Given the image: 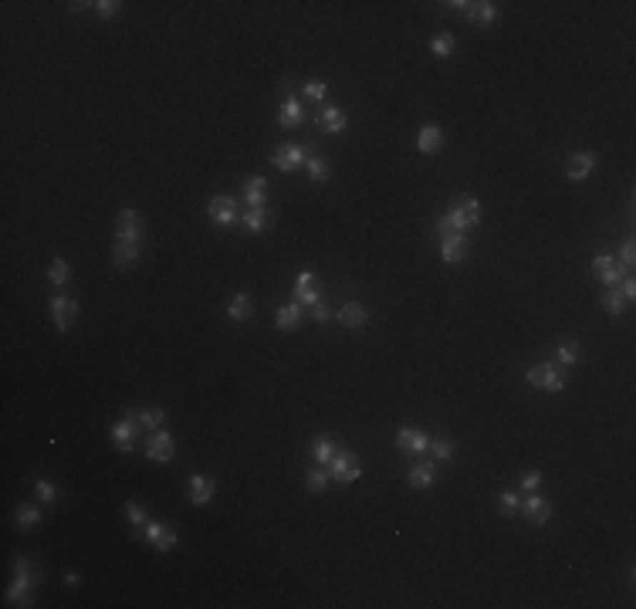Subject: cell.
<instances>
[{"label": "cell", "mask_w": 636, "mask_h": 609, "mask_svg": "<svg viewBox=\"0 0 636 609\" xmlns=\"http://www.w3.org/2000/svg\"><path fill=\"white\" fill-rule=\"evenodd\" d=\"M14 585L11 593H7V603L11 606H31V585L38 583V575L31 572V562L27 558H17V565H14Z\"/></svg>", "instance_id": "obj_1"}, {"label": "cell", "mask_w": 636, "mask_h": 609, "mask_svg": "<svg viewBox=\"0 0 636 609\" xmlns=\"http://www.w3.org/2000/svg\"><path fill=\"white\" fill-rule=\"evenodd\" d=\"M328 470H318V467H312L308 470V478H305V484H308V491L312 494H325V488H328Z\"/></svg>", "instance_id": "obj_36"}, {"label": "cell", "mask_w": 636, "mask_h": 609, "mask_svg": "<svg viewBox=\"0 0 636 609\" xmlns=\"http://www.w3.org/2000/svg\"><path fill=\"white\" fill-rule=\"evenodd\" d=\"M592 271H596V278L602 281L606 288H612V285H620L626 278V268L620 264V261L612 258V254H599L596 261H592Z\"/></svg>", "instance_id": "obj_7"}, {"label": "cell", "mask_w": 636, "mask_h": 609, "mask_svg": "<svg viewBox=\"0 0 636 609\" xmlns=\"http://www.w3.org/2000/svg\"><path fill=\"white\" fill-rule=\"evenodd\" d=\"M542 488V470H528V474H521V491L532 494Z\"/></svg>", "instance_id": "obj_43"}, {"label": "cell", "mask_w": 636, "mask_h": 609, "mask_svg": "<svg viewBox=\"0 0 636 609\" xmlns=\"http://www.w3.org/2000/svg\"><path fill=\"white\" fill-rule=\"evenodd\" d=\"M38 498H41V501H48V505H51L54 498H58V491H54V484H48V480H38Z\"/></svg>", "instance_id": "obj_46"}, {"label": "cell", "mask_w": 636, "mask_h": 609, "mask_svg": "<svg viewBox=\"0 0 636 609\" xmlns=\"http://www.w3.org/2000/svg\"><path fill=\"white\" fill-rule=\"evenodd\" d=\"M338 322L345 325V328H363V325L369 322V311H365V305H359V301H345V305L338 308Z\"/></svg>", "instance_id": "obj_20"}, {"label": "cell", "mask_w": 636, "mask_h": 609, "mask_svg": "<svg viewBox=\"0 0 636 609\" xmlns=\"http://www.w3.org/2000/svg\"><path fill=\"white\" fill-rule=\"evenodd\" d=\"M620 295H623L626 301L636 298V281H633V278H623V288H620Z\"/></svg>", "instance_id": "obj_48"}, {"label": "cell", "mask_w": 636, "mask_h": 609, "mask_svg": "<svg viewBox=\"0 0 636 609\" xmlns=\"http://www.w3.org/2000/svg\"><path fill=\"white\" fill-rule=\"evenodd\" d=\"M48 305H51L54 328H58V332H68V325L75 322V315H79V301L68 298V295H54Z\"/></svg>", "instance_id": "obj_8"}, {"label": "cell", "mask_w": 636, "mask_h": 609, "mask_svg": "<svg viewBox=\"0 0 636 609\" xmlns=\"http://www.w3.org/2000/svg\"><path fill=\"white\" fill-rule=\"evenodd\" d=\"M427 451L433 454V460H450V457H454V443L447 441V437H430Z\"/></svg>", "instance_id": "obj_34"}, {"label": "cell", "mask_w": 636, "mask_h": 609, "mask_svg": "<svg viewBox=\"0 0 636 609\" xmlns=\"http://www.w3.org/2000/svg\"><path fill=\"white\" fill-rule=\"evenodd\" d=\"M447 221H450V227L454 231H468V227H474V223H480V203L478 200H460V203H454V207L443 213Z\"/></svg>", "instance_id": "obj_5"}, {"label": "cell", "mask_w": 636, "mask_h": 609, "mask_svg": "<svg viewBox=\"0 0 636 609\" xmlns=\"http://www.w3.org/2000/svg\"><path fill=\"white\" fill-rule=\"evenodd\" d=\"M305 166H308V176H312L315 183H325L328 176H332V169H328V163H325L322 156H308V163H305Z\"/></svg>", "instance_id": "obj_35"}, {"label": "cell", "mask_w": 636, "mask_h": 609, "mask_svg": "<svg viewBox=\"0 0 636 609\" xmlns=\"http://www.w3.org/2000/svg\"><path fill=\"white\" fill-rule=\"evenodd\" d=\"M349 126V116L338 109V105H325L322 112H318V129L328 132V136H335V132H342Z\"/></svg>", "instance_id": "obj_18"}, {"label": "cell", "mask_w": 636, "mask_h": 609, "mask_svg": "<svg viewBox=\"0 0 636 609\" xmlns=\"http://www.w3.org/2000/svg\"><path fill=\"white\" fill-rule=\"evenodd\" d=\"M68 278H71V268H68V261H65V258H54L51 264H48V281H51L54 288H65Z\"/></svg>", "instance_id": "obj_31"}, {"label": "cell", "mask_w": 636, "mask_h": 609, "mask_svg": "<svg viewBox=\"0 0 636 609\" xmlns=\"http://www.w3.org/2000/svg\"><path fill=\"white\" fill-rule=\"evenodd\" d=\"M213 480L210 478H203V474H193L190 478V484H186V494H190V505H196V508H203V505H210L213 501Z\"/></svg>", "instance_id": "obj_17"}, {"label": "cell", "mask_w": 636, "mask_h": 609, "mask_svg": "<svg viewBox=\"0 0 636 609\" xmlns=\"http://www.w3.org/2000/svg\"><path fill=\"white\" fill-rule=\"evenodd\" d=\"M498 508H501V515H518L521 494H518V491H501V498H498Z\"/></svg>", "instance_id": "obj_39"}, {"label": "cell", "mask_w": 636, "mask_h": 609, "mask_svg": "<svg viewBox=\"0 0 636 609\" xmlns=\"http://www.w3.org/2000/svg\"><path fill=\"white\" fill-rule=\"evenodd\" d=\"M163 420H166V413H163L159 406H143V410L136 413V423H143V427L149 430V433L163 427Z\"/></svg>", "instance_id": "obj_30"}, {"label": "cell", "mask_w": 636, "mask_h": 609, "mask_svg": "<svg viewBox=\"0 0 636 609\" xmlns=\"http://www.w3.org/2000/svg\"><path fill=\"white\" fill-rule=\"evenodd\" d=\"M396 443H400L403 451H410V454H427L430 437H427V430H420V427H400Z\"/></svg>", "instance_id": "obj_16"}, {"label": "cell", "mask_w": 636, "mask_h": 609, "mask_svg": "<svg viewBox=\"0 0 636 609\" xmlns=\"http://www.w3.org/2000/svg\"><path fill=\"white\" fill-rule=\"evenodd\" d=\"M139 538L143 542H149L156 552H173L176 548V542H180V535L173 532L169 525H163V521H146V528L139 532Z\"/></svg>", "instance_id": "obj_4"}, {"label": "cell", "mask_w": 636, "mask_h": 609, "mask_svg": "<svg viewBox=\"0 0 636 609\" xmlns=\"http://www.w3.org/2000/svg\"><path fill=\"white\" fill-rule=\"evenodd\" d=\"M38 521H41V511L34 505H17V511H14V525H17L21 532L38 528Z\"/></svg>", "instance_id": "obj_28"}, {"label": "cell", "mask_w": 636, "mask_h": 609, "mask_svg": "<svg viewBox=\"0 0 636 609\" xmlns=\"http://www.w3.org/2000/svg\"><path fill=\"white\" fill-rule=\"evenodd\" d=\"M325 467H328V478L338 480V484H352V480L363 478V464H359V457L352 451H335V457Z\"/></svg>", "instance_id": "obj_2"}, {"label": "cell", "mask_w": 636, "mask_h": 609, "mask_svg": "<svg viewBox=\"0 0 636 609\" xmlns=\"http://www.w3.org/2000/svg\"><path fill=\"white\" fill-rule=\"evenodd\" d=\"M136 258H139V244H116V251H112L116 268H129V264H136Z\"/></svg>", "instance_id": "obj_33"}, {"label": "cell", "mask_w": 636, "mask_h": 609, "mask_svg": "<svg viewBox=\"0 0 636 609\" xmlns=\"http://www.w3.org/2000/svg\"><path fill=\"white\" fill-rule=\"evenodd\" d=\"M305 122V109H301L298 99H285L281 109H278V126H285V129H295Z\"/></svg>", "instance_id": "obj_21"}, {"label": "cell", "mask_w": 636, "mask_h": 609, "mask_svg": "<svg viewBox=\"0 0 636 609\" xmlns=\"http://www.w3.org/2000/svg\"><path fill=\"white\" fill-rule=\"evenodd\" d=\"M325 91H328V85H325V81H318V78L305 81V99H312V102H322Z\"/></svg>", "instance_id": "obj_42"}, {"label": "cell", "mask_w": 636, "mask_h": 609, "mask_svg": "<svg viewBox=\"0 0 636 609\" xmlns=\"http://www.w3.org/2000/svg\"><path fill=\"white\" fill-rule=\"evenodd\" d=\"M295 301L298 305H318L322 301V285L312 271H301L298 281H295Z\"/></svg>", "instance_id": "obj_13"}, {"label": "cell", "mask_w": 636, "mask_h": 609, "mask_svg": "<svg viewBox=\"0 0 636 609\" xmlns=\"http://www.w3.org/2000/svg\"><path fill=\"white\" fill-rule=\"evenodd\" d=\"M518 511L525 515V521H532V525H548V518H552V505H548L542 494H535V491L521 501Z\"/></svg>", "instance_id": "obj_12"}, {"label": "cell", "mask_w": 636, "mask_h": 609, "mask_svg": "<svg viewBox=\"0 0 636 609\" xmlns=\"http://www.w3.org/2000/svg\"><path fill=\"white\" fill-rule=\"evenodd\" d=\"M139 233H143L139 213H136V210H122V213H118V223H116V241L118 244H139Z\"/></svg>", "instance_id": "obj_14"}, {"label": "cell", "mask_w": 636, "mask_h": 609, "mask_svg": "<svg viewBox=\"0 0 636 609\" xmlns=\"http://www.w3.org/2000/svg\"><path fill=\"white\" fill-rule=\"evenodd\" d=\"M126 518H129V525H136V528H146V511H143V505H136V501H129L126 505Z\"/></svg>", "instance_id": "obj_41"}, {"label": "cell", "mask_w": 636, "mask_h": 609, "mask_svg": "<svg viewBox=\"0 0 636 609\" xmlns=\"http://www.w3.org/2000/svg\"><path fill=\"white\" fill-rule=\"evenodd\" d=\"M464 17H468L470 24H478V27H491L494 17H498V7H494L491 0H480V4H470Z\"/></svg>", "instance_id": "obj_22"}, {"label": "cell", "mask_w": 636, "mask_h": 609, "mask_svg": "<svg viewBox=\"0 0 636 609\" xmlns=\"http://www.w3.org/2000/svg\"><path fill=\"white\" fill-rule=\"evenodd\" d=\"M312 318H315V322H328V318H332V308L318 301V305H312Z\"/></svg>", "instance_id": "obj_47"}, {"label": "cell", "mask_w": 636, "mask_h": 609, "mask_svg": "<svg viewBox=\"0 0 636 609\" xmlns=\"http://www.w3.org/2000/svg\"><path fill=\"white\" fill-rule=\"evenodd\" d=\"M406 480H410V488H433V480H437V464H413L410 467V474H406Z\"/></svg>", "instance_id": "obj_25"}, {"label": "cell", "mask_w": 636, "mask_h": 609, "mask_svg": "<svg viewBox=\"0 0 636 609\" xmlns=\"http://www.w3.org/2000/svg\"><path fill=\"white\" fill-rule=\"evenodd\" d=\"M95 7H99V14H102V17H116L122 4H118V0H99Z\"/></svg>", "instance_id": "obj_45"}, {"label": "cell", "mask_w": 636, "mask_h": 609, "mask_svg": "<svg viewBox=\"0 0 636 609\" xmlns=\"http://www.w3.org/2000/svg\"><path fill=\"white\" fill-rule=\"evenodd\" d=\"M146 457L149 460H173V433L166 430H153L149 437H146Z\"/></svg>", "instance_id": "obj_9"}, {"label": "cell", "mask_w": 636, "mask_h": 609, "mask_svg": "<svg viewBox=\"0 0 636 609\" xmlns=\"http://www.w3.org/2000/svg\"><path fill=\"white\" fill-rule=\"evenodd\" d=\"M227 315H231V318H237V322H247V318L254 315V305H251V298H247L244 291L231 298V305H227Z\"/></svg>", "instance_id": "obj_29"}, {"label": "cell", "mask_w": 636, "mask_h": 609, "mask_svg": "<svg viewBox=\"0 0 636 609\" xmlns=\"http://www.w3.org/2000/svg\"><path fill=\"white\" fill-rule=\"evenodd\" d=\"M264 196H268V180H264V176H251V180L244 183L247 207H264Z\"/></svg>", "instance_id": "obj_27"}, {"label": "cell", "mask_w": 636, "mask_h": 609, "mask_svg": "<svg viewBox=\"0 0 636 609\" xmlns=\"http://www.w3.org/2000/svg\"><path fill=\"white\" fill-rule=\"evenodd\" d=\"M271 210L268 207H247L244 210V217H241V227H244L247 233H261V231H268L271 227Z\"/></svg>", "instance_id": "obj_19"}, {"label": "cell", "mask_w": 636, "mask_h": 609, "mask_svg": "<svg viewBox=\"0 0 636 609\" xmlns=\"http://www.w3.org/2000/svg\"><path fill=\"white\" fill-rule=\"evenodd\" d=\"M274 325H278L281 332L298 328V325H301V305H298V301H288V305H281L278 315H274Z\"/></svg>", "instance_id": "obj_23"}, {"label": "cell", "mask_w": 636, "mask_h": 609, "mask_svg": "<svg viewBox=\"0 0 636 609\" xmlns=\"http://www.w3.org/2000/svg\"><path fill=\"white\" fill-rule=\"evenodd\" d=\"M312 457H315V464L325 467L332 457H335V441L332 437H318V441L312 443Z\"/></svg>", "instance_id": "obj_32"}, {"label": "cell", "mask_w": 636, "mask_h": 609, "mask_svg": "<svg viewBox=\"0 0 636 609\" xmlns=\"http://www.w3.org/2000/svg\"><path fill=\"white\" fill-rule=\"evenodd\" d=\"M596 163H599V159L592 153H575V156H569V163H565V176H569L572 183H582V180L592 176Z\"/></svg>", "instance_id": "obj_15"}, {"label": "cell", "mask_w": 636, "mask_h": 609, "mask_svg": "<svg viewBox=\"0 0 636 609\" xmlns=\"http://www.w3.org/2000/svg\"><path fill=\"white\" fill-rule=\"evenodd\" d=\"M443 146V132L437 126H423V129L416 132V149L420 153H437Z\"/></svg>", "instance_id": "obj_26"}, {"label": "cell", "mask_w": 636, "mask_h": 609, "mask_svg": "<svg viewBox=\"0 0 636 609\" xmlns=\"http://www.w3.org/2000/svg\"><path fill=\"white\" fill-rule=\"evenodd\" d=\"M132 441H136V427H132V420H118L116 427H112V443H116V451H118V454H129Z\"/></svg>", "instance_id": "obj_24"}, {"label": "cell", "mask_w": 636, "mask_h": 609, "mask_svg": "<svg viewBox=\"0 0 636 609\" xmlns=\"http://www.w3.org/2000/svg\"><path fill=\"white\" fill-rule=\"evenodd\" d=\"M207 213H210V221L217 223V227H231V223H237V203H234V196H213L210 200V207H207Z\"/></svg>", "instance_id": "obj_11"}, {"label": "cell", "mask_w": 636, "mask_h": 609, "mask_svg": "<svg viewBox=\"0 0 636 609\" xmlns=\"http://www.w3.org/2000/svg\"><path fill=\"white\" fill-rule=\"evenodd\" d=\"M468 251H470V241L464 231H450L447 237H440V258L447 264H460V261L468 258Z\"/></svg>", "instance_id": "obj_6"}, {"label": "cell", "mask_w": 636, "mask_h": 609, "mask_svg": "<svg viewBox=\"0 0 636 609\" xmlns=\"http://www.w3.org/2000/svg\"><path fill=\"white\" fill-rule=\"evenodd\" d=\"M579 356H582V349H579L575 342H565V346H558V349H555V359L562 366H575V363H579Z\"/></svg>", "instance_id": "obj_37"}, {"label": "cell", "mask_w": 636, "mask_h": 609, "mask_svg": "<svg viewBox=\"0 0 636 609\" xmlns=\"http://www.w3.org/2000/svg\"><path fill=\"white\" fill-rule=\"evenodd\" d=\"M633 261H636V244H633V237H630V241H623V247H620V264H623V268H633Z\"/></svg>", "instance_id": "obj_44"}, {"label": "cell", "mask_w": 636, "mask_h": 609, "mask_svg": "<svg viewBox=\"0 0 636 609\" xmlns=\"http://www.w3.org/2000/svg\"><path fill=\"white\" fill-rule=\"evenodd\" d=\"M430 48H433V54H437V58H447V54L457 51V41H454V34H437Z\"/></svg>", "instance_id": "obj_38"}, {"label": "cell", "mask_w": 636, "mask_h": 609, "mask_svg": "<svg viewBox=\"0 0 636 609\" xmlns=\"http://www.w3.org/2000/svg\"><path fill=\"white\" fill-rule=\"evenodd\" d=\"M525 379L532 383L535 389H545V393H562V389L569 386V379H565V373L562 369H555L552 363H542V366H532L528 373H525Z\"/></svg>", "instance_id": "obj_3"}, {"label": "cell", "mask_w": 636, "mask_h": 609, "mask_svg": "<svg viewBox=\"0 0 636 609\" xmlns=\"http://www.w3.org/2000/svg\"><path fill=\"white\" fill-rule=\"evenodd\" d=\"M602 305H606V311H610V315H620V311L626 308V298L620 295V291H616V288H610V291L602 295Z\"/></svg>", "instance_id": "obj_40"}, {"label": "cell", "mask_w": 636, "mask_h": 609, "mask_svg": "<svg viewBox=\"0 0 636 609\" xmlns=\"http://www.w3.org/2000/svg\"><path fill=\"white\" fill-rule=\"evenodd\" d=\"M271 163L278 169H281V173H291V169H301L305 166V163H308V156H305V149H301V146H278V149H274V156H271Z\"/></svg>", "instance_id": "obj_10"}]
</instances>
